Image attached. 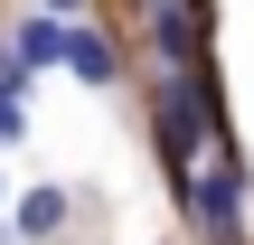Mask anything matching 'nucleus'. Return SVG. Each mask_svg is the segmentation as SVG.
<instances>
[{"label": "nucleus", "instance_id": "4", "mask_svg": "<svg viewBox=\"0 0 254 245\" xmlns=\"http://www.w3.org/2000/svg\"><path fill=\"white\" fill-rule=\"evenodd\" d=\"M57 227H66V189H28L19 217H9V236H28V245H47Z\"/></svg>", "mask_w": 254, "mask_h": 245}, {"label": "nucleus", "instance_id": "1", "mask_svg": "<svg viewBox=\"0 0 254 245\" xmlns=\"http://www.w3.org/2000/svg\"><path fill=\"white\" fill-rule=\"evenodd\" d=\"M236 198H245V170H236V161H217V170L189 179V208H198V227H207L217 245L236 236Z\"/></svg>", "mask_w": 254, "mask_h": 245}, {"label": "nucleus", "instance_id": "2", "mask_svg": "<svg viewBox=\"0 0 254 245\" xmlns=\"http://www.w3.org/2000/svg\"><path fill=\"white\" fill-rule=\"evenodd\" d=\"M9 57H19L28 76H38V66H66V19H57V9H28V19L9 28Z\"/></svg>", "mask_w": 254, "mask_h": 245}, {"label": "nucleus", "instance_id": "5", "mask_svg": "<svg viewBox=\"0 0 254 245\" xmlns=\"http://www.w3.org/2000/svg\"><path fill=\"white\" fill-rule=\"evenodd\" d=\"M19 85H28V66L0 47V142H19V132H28V104H19Z\"/></svg>", "mask_w": 254, "mask_h": 245}, {"label": "nucleus", "instance_id": "3", "mask_svg": "<svg viewBox=\"0 0 254 245\" xmlns=\"http://www.w3.org/2000/svg\"><path fill=\"white\" fill-rule=\"evenodd\" d=\"M66 66H75L85 85H113V76H123V57H113V38H104L94 19H66Z\"/></svg>", "mask_w": 254, "mask_h": 245}, {"label": "nucleus", "instance_id": "6", "mask_svg": "<svg viewBox=\"0 0 254 245\" xmlns=\"http://www.w3.org/2000/svg\"><path fill=\"white\" fill-rule=\"evenodd\" d=\"M38 9H57V19H85V0H38Z\"/></svg>", "mask_w": 254, "mask_h": 245}, {"label": "nucleus", "instance_id": "7", "mask_svg": "<svg viewBox=\"0 0 254 245\" xmlns=\"http://www.w3.org/2000/svg\"><path fill=\"white\" fill-rule=\"evenodd\" d=\"M245 198H254V179H245Z\"/></svg>", "mask_w": 254, "mask_h": 245}]
</instances>
